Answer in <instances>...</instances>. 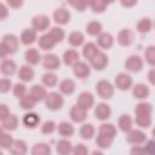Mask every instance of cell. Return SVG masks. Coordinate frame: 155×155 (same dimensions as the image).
<instances>
[{
    "mask_svg": "<svg viewBox=\"0 0 155 155\" xmlns=\"http://www.w3.org/2000/svg\"><path fill=\"white\" fill-rule=\"evenodd\" d=\"M13 142H15V139L12 138V136H11L10 133H6L5 131H2V133H1V138H0L1 148H2V149H8V150H10V148H11L12 144H13Z\"/></svg>",
    "mask_w": 155,
    "mask_h": 155,
    "instance_id": "7bdbcfd3",
    "label": "cell"
},
{
    "mask_svg": "<svg viewBox=\"0 0 155 155\" xmlns=\"http://www.w3.org/2000/svg\"><path fill=\"white\" fill-rule=\"evenodd\" d=\"M73 73L79 79H86L91 73V68H90V65L87 63L79 62L73 67Z\"/></svg>",
    "mask_w": 155,
    "mask_h": 155,
    "instance_id": "4fadbf2b",
    "label": "cell"
},
{
    "mask_svg": "<svg viewBox=\"0 0 155 155\" xmlns=\"http://www.w3.org/2000/svg\"><path fill=\"white\" fill-rule=\"evenodd\" d=\"M80 136L84 139H91L94 136V127L91 124H85L80 128Z\"/></svg>",
    "mask_w": 155,
    "mask_h": 155,
    "instance_id": "f35d334b",
    "label": "cell"
},
{
    "mask_svg": "<svg viewBox=\"0 0 155 155\" xmlns=\"http://www.w3.org/2000/svg\"><path fill=\"white\" fill-rule=\"evenodd\" d=\"M96 92L101 98L109 99L114 96V86L107 80H101L96 84Z\"/></svg>",
    "mask_w": 155,
    "mask_h": 155,
    "instance_id": "3957f363",
    "label": "cell"
},
{
    "mask_svg": "<svg viewBox=\"0 0 155 155\" xmlns=\"http://www.w3.org/2000/svg\"><path fill=\"white\" fill-rule=\"evenodd\" d=\"M36 41V31L34 29H25L21 34V42L23 45H31Z\"/></svg>",
    "mask_w": 155,
    "mask_h": 155,
    "instance_id": "f1b7e54d",
    "label": "cell"
},
{
    "mask_svg": "<svg viewBox=\"0 0 155 155\" xmlns=\"http://www.w3.org/2000/svg\"><path fill=\"white\" fill-rule=\"evenodd\" d=\"M30 155H51V148L46 143H36L33 145Z\"/></svg>",
    "mask_w": 155,
    "mask_h": 155,
    "instance_id": "d6a6232c",
    "label": "cell"
},
{
    "mask_svg": "<svg viewBox=\"0 0 155 155\" xmlns=\"http://www.w3.org/2000/svg\"><path fill=\"white\" fill-rule=\"evenodd\" d=\"M13 94H15L17 98H19V99H21L22 97H24V96L27 94V87H25V85L22 84V82L16 84L15 87H13Z\"/></svg>",
    "mask_w": 155,
    "mask_h": 155,
    "instance_id": "7dc6e473",
    "label": "cell"
},
{
    "mask_svg": "<svg viewBox=\"0 0 155 155\" xmlns=\"http://www.w3.org/2000/svg\"><path fill=\"white\" fill-rule=\"evenodd\" d=\"M151 111H153V107L150 103L147 102H140L134 108L136 116H151Z\"/></svg>",
    "mask_w": 155,
    "mask_h": 155,
    "instance_id": "603a6c76",
    "label": "cell"
},
{
    "mask_svg": "<svg viewBox=\"0 0 155 155\" xmlns=\"http://www.w3.org/2000/svg\"><path fill=\"white\" fill-rule=\"evenodd\" d=\"M22 1H8V5L11 6V7H13V8H17V7H19V6H22Z\"/></svg>",
    "mask_w": 155,
    "mask_h": 155,
    "instance_id": "91938a15",
    "label": "cell"
},
{
    "mask_svg": "<svg viewBox=\"0 0 155 155\" xmlns=\"http://www.w3.org/2000/svg\"><path fill=\"white\" fill-rule=\"evenodd\" d=\"M94 104V97L91 92H81L78 97V105L84 108L85 110H88Z\"/></svg>",
    "mask_w": 155,
    "mask_h": 155,
    "instance_id": "ba28073f",
    "label": "cell"
},
{
    "mask_svg": "<svg viewBox=\"0 0 155 155\" xmlns=\"http://www.w3.org/2000/svg\"><path fill=\"white\" fill-rule=\"evenodd\" d=\"M73 155H88V149L85 144H76L73 149Z\"/></svg>",
    "mask_w": 155,
    "mask_h": 155,
    "instance_id": "f907efd6",
    "label": "cell"
},
{
    "mask_svg": "<svg viewBox=\"0 0 155 155\" xmlns=\"http://www.w3.org/2000/svg\"><path fill=\"white\" fill-rule=\"evenodd\" d=\"M113 140L114 139H111V138H108L105 136L98 134L97 138H96V144L102 149H107V148H110V145L113 144Z\"/></svg>",
    "mask_w": 155,
    "mask_h": 155,
    "instance_id": "ee69618b",
    "label": "cell"
},
{
    "mask_svg": "<svg viewBox=\"0 0 155 155\" xmlns=\"http://www.w3.org/2000/svg\"><path fill=\"white\" fill-rule=\"evenodd\" d=\"M98 134H102V136H105L108 138L114 139L115 136H116V128H115V126L113 124H102L99 126Z\"/></svg>",
    "mask_w": 155,
    "mask_h": 155,
    "instance_id": "1f68e13d",
    "label": "cell"
},
{
    "mask_svg": "<svg viewBox=\"0 0 155 155\" xmlns=\"http://www.w3.org/2000/svg\"><path fill=\"white\" fill-rule=\"evenodd\" d=\"M75 87H76L75 86V82L71 79H64L59 84V90L64 94H73L74 91H75Z\"/></svg>",
    "mask_w": 155,
    "mask_h": 155,
    "instance_id": "836d02e7",
    "label": "cell"
},
{
    "mask_svg": "<svg viewBox=\"0 0 155 155\" xmlns=\"http://www.w3.org/2000/svg\"><path fill=\"white\" fill-rule=\"evenodd\" d=\"M27 151H28V147H27L25 142L22 140V139L15 140L12 147L10 148V153L12 155H25Z\"/></svg>",
    "mask_w": 155,
    "mask_h": 155,
    "instance_id": "d4e9b609",
    "label": "cell"
},
{
    "mask_svg": "<svg viewBox=\"0 0 155 155\" xmlns=\"http://www.w3.org/2000/svg\"><path fill=\"white\" fill-rule=\"evenodd\" d=\"M54 130H56V124H54L52 120L45 121V122L42 124V126H41V132H42L44 134H50V133H52Z\"/></svg>",
    "mask_w": 155,
    "mask_h": 155,
    "instance_id": "c3c4849f",
    "label": "cell"
},
{
    "mask_svg": "<svg viewBox=\"0 0 155 155\" xmlns=\"http://www.w3.org/2000/svg\"><path fill=\"white\" fill-rule=\"evenodd\" d=\"M132 93H133V97L134 98H137V99H144V98H147L149 96L150 90H149V87L145 84H137V85L133 86Z\"/></svg>",
    "mask_w": 155,
    "mask_h": 155,
    "instance_id": "44dd1931",
    "label": "cell"
},
{
    "mask_svg": "<svg viewBox=\"0 0 155 155\" xmlns=\"http://www.w3.org/2000/svg\"><path fill=\"white\" fill-rule=\"evenodd\" d=\"M108 56L103 52H99L92 61H90L92 68H94L96 70H103L108 65Z\"/></svg>",
    "mask_w": 155,
    "mask_h": 155,
    "instance_id": "2e32d148",
    "label": "cell"
},
{
    "mask_svg": "<svg viewBox=\"0 0 155 155\" xmlns=\"http://www.w3.org/2000/svg\"><path fill=\"white\" fill-rule=\"evenodd\" d=\"M84 41H85V36H84V34H82L81 31H73V33H70L69 36H68V42H69V45L73 46V47H79V46H81V45L84 44Z\"/></svg>",
    "mask_w": 155,
    "mask_h": 155,
    "instance_id": "f546056e",
    "label": "cell"
},
{
    "mask_svg": "<svg viewBox=\"0 0 155 155\" xmlns=\"http://www.w3.org/2000/svg\"><path fill=\"white\" fill-rule=\"evenodd\" d=\"M151 133H153V137H154V139H155V127L153 128V131H151Z\"/></svg>",
    "mask_w": 155,
    "mask_h": 155,
    "instance_id": "be15d7a7",
    "label": "cell"
},
{
    "mask_svg": "<svg viewBox=\"0 0 155 155\" xmlns=\"http://www.w3.org/2000/svg\"><path fill=\"white\" fill-rule=\"evenodd\" d=\"M108 2L107 1H103V0H93L91 2H88V6L92 8L93 12H97V13H101L103 12L107 7H108Z\"/></svg>",
    "mask_w": 155,
    "mask_h": 155,
    "instance_id": "ab89813d",
    "label": "cell"
},
{
    "mask_svg": "<svg viewBox=\"0 0 155 155\" xmlns=\"http://www.w3.org/2000/svg\"><path fill=\"white\" fill-rule=\"evenodd\" d=\"M0 11H1V15H0V18L1 19H5V17L7 16V7L4 2L0 4Z\"/></svg>",
    "mask_w": 155,
    "mask_h": 155,
    "instance_id": "680465c9",
    "label": "cell"
},
{
    "mask_svg": "<svg viewBox=\"0 0 155 155\" xmlns=\"http://www.w3.org/2000/svg\"><path fill=\"white\" fill-rule=\"evenodd\" d=\"M42 65L47 70H56L59 68L61 61H59L58 56H56L54 53H46L42 57Z\"/></svg>",
    "mask_w": 155,
    "mask_h": 155,
    "instance_id": "8992f818",
    "label": "cell"
},
{
    "mask_svg": "<svg viewBox=\"0 0 155 155\" xmlns=\"http://www.w3.org/2000/svg\"><path fill=\"white\" fill-rule=\"evenodd\" d=\"M18 48V39L13 34H6L2 36L0 45V57L5 58L7 54H12Z\"/></svg>",
    "mask_w": 155,
    "mask_h": 155,
    "instance_id": "6da1fadb",
    "label": "cell"
},
{
    "mask_svg": "<svg viewBox=\"0 0 155 155\" xmlns=\"http://www.w3.org/2000/svg\"><path fill=\"white\" fill-rule=\"evenodd\" d=\"M132 117L128 115V114H122L120 117H119V128L122 131V132H130L132 130Z\"/></svg>",
    "mask_w": 155,
    "mask_h": 155,
    "instance_id": "4dcf8cb0",
    "label": "cell"
},
{
    "mask_svg": "<svg viewBox=\"0 0 155 155\" xmlns=\"http://www.w3.org/2000/svg\"><path fill=\"white\" fill-rule=\"evenodd\" d=\"M18 78L24 81V82H29L34 79V70L29 65H22L18 70Z\"/></svg>",
    "mask_w": 155,
    "mask_h": 155,
    "instance_id": "4316f807",
    "label": "cell"
},
{
    "mask_svg": "<svg viewBox=\"0 0 155 155\" xmlns=\"http://www.w3.org/2000/svg\"><path fill=\"white\" fill-rule=\"evenodd\" d=\"M36 103H38V102L34 99V97H33L30 93L25 94L24 97H22V98L19 99V104H21V107H22L23 109H33Z\"/></svg>",
    "mask_w": 155,
    "mask_h": 155,
    "instance_id": "74e56055",
    "label": "cell"
},
{
    "mask_svg": "<svg viewBox=\"0 0 155 155\" xmlns=\"http://www.w3.org/2000/svg\"><path fill=\"white\" fill-rule=\"evenodd\" d=\"M56 45V41L53 40V38L50 35V33H46L44 35H41L39 38V47L44 51H48L52 50Z\"/></svg>",
    "mask_w": 155,
    "mask_h": 155,
    "instance_id": "d6986e66",
    "label": "cell"
},
{
    "mask_svg": "<svg viewBox=\"0 0 155 155\" xmlns=\"http://www.w3.org/2000/svg\"><path fill=\"white\" fill-rule=\"evenodd\" d=\"M126 139L128 143L131 144H134V145H138V144H142L145 142L147 139V136L143 131L140 130H131L130 132H127V136H126Z\"/></svg>",
    "mask_w": 155,
    "mask_h": 155,
    "instance_id": "9c48e42d",
    "label": "cell"
},
{
    "mask_svg": "<svg viewBox=\"0 0 155 155\" xmlns=\"http://www.w3.org/2000/svg\"><path fill=\"white\" fill-rule=\"evenodd\" d=\"M136 124L143 128H148L151 125V116H136Z\"/></svg>",
    "mask_w": 155,
    "mask_h": 155,
    "instance_id": "681fc988",
    "label": "cell"
},
{
    "mask_svg": "<svg viewBox=\"0 0 155 155\" xmlns=\"http://www.w3.org/2000/svg\"><path fill=\"white\" fill-rule=\"evenodd\" d=\"M144 149H145V151H147L148 155H155V139L148 140Z\"/></svg>",
    "mask_w": 155,
    "mask_h": 155,
    "instance_id": "db71d44e",
    "label": "cell"
},
{
    "mask_svg": "<svg viewBox=\"0 0 155 155\" xmlns=\"http://www.w3.org/2000/svg\"><path fill=\"white\" fill-rule=\"evenodd\" d=\"M133 39H134L133 31L131 29H127V28L120 30L117 34V42L121 46H130L133 42Z\"/></svg>",
    "mask_w": 155,
    "mask_h": 155,
    "instance_id": "5bb4252c",
    "label": "cell"
},
{
    "mask_svg": "<svg viewBox=\"0 0 155 155\" xmlns=\"http://www.w3.org/2000/svg\"><path fill=\"white\" fill-rule=\"evenodd\" d=\"M69 115H70V119H71L74 122L80 124V122H84V121L86 120V117H87V110H85L84 108H81V107H79V105L76 104V105H74V107L70 109Z\"/></svg>",
    "mask_w": 155,
    "mask_h": 155,
    "instance_id": "8fae6325",
    "label": "cell"
},
{
    "mask_svg": "<svg viewBox=\"0 0 155 155\" xmlns=\"http://www.w3.org/2000/svg\"><path fill=\"white\" fill-rule=\"evenodd\" d=\"M144 57H145V61L148 62V64H150L151 67H155V46L147 47V50L144 52Z\"/></svg>",
    "mask_w": 155,
    "mask_h": 155,
    "instance_id": "bcb514c9",
    "label": "cell"
},
{
    "mask_svg": "<svg viewBox=\"0 0 155 155\" xmlns=\"http://www.w3.org/2000/svg\"><path fill=\"white\" fill-rule=\"evenodd\" d=\"M79 59H80V54L75 50H67L63 53V62L65 65H73L74 67L76 63L80 62Z\"/></svg>",
    "mask_w": 155,
    "mask_h": 155,
    "instance_id": "ffe728a7",
    "label": "cell"
},
{
    "mask_svg": "<svg viewBox=\"0 0 155 155\" xmlns=\"http://www.w3.org/2000/svg\"><path fill=\"white\" fill-rule=\"evenodd\" d=\"M30 94L34 97V99L36 102H40V101H45V98L47 96V92H46L45 87H42L41 85H34L30 88Z\"/></svg>",
    "mask_w": 155,
    "mask_h": 155,
    "instance_id": "e575fe53",
    "label": "cell"
},
{
    "mask_svg": "<svg viewBox=\"0 0 155 155\" xmlns=\"http://www.w3.org/2000/svg\"><path fill=\"white\" fill-rule=\"evenodd\" d=\"M154 27H155V23H154Z\"/></svg>",
    "mask_w": 155,
    "mask_h": 155,
    "instance_id": "e7e4bbea",
    "label": "cell"
},
{
    "mask_svg": "<svg viewBox=\"0 0 155 155\" xmlns=\"http://www.w3.org/2000/svg\"><path fill=\"white\" fill-rule=\"evenodd\" d=\"M22 122L28 128H35L40 124V116L35 113H27V114L23 115Z\"/></svg>",
    "mask_w": 155,
    "mask_h": 155,
    "instance_id": "e0dca14e",
    "label": "cell"
},
{
    "mask_svg": "<svg viewBox=\"0 0 155 155\" xmlns=\"http://www.w3.org/2000/svg\"><path fill=\"white\" fill-rule=\"evenodd\" d=\"M125 68L128 70V71H132V73H138L143 69V59L137 56V54H132L130 56L126 62H125Z\"/></svg>",
    "mask_w": 155,
    "mask_h": 155,
    "instance_id": "277c9868",
    "label": "cell"
},
{
    "mask_svg": "<svg viewBox=\"0 0 155 155\" xmlns=\"http://www.w3.org/2000/svg\"><path fill=\"white\" fill-rule=\"evenodd\" d=\"M42 82L47 87H53L57 85V75L54 73H51V71L45 73L42 75Z\"/></svg>",
    "mask_w": 155,
    "mask_h": 155,
    "instance_id": "b9f144b4",
    "label": "cell"
},
{
    "mask_svg": "<svg viewBox=\"0 0 155 155\" xmlns=\"http://www.w3.org/2000/svg\"><path fill=\"white\" fill-rule=\"evenodd\" d=\"M10 115H11V113H10L7 105H6V104H1V105H0V119L4 120V119H6V117L10 116Z\"/></svg>",
    "mask_w": 155,
    "mask_h": 155,
    "instance_id": "9f6ffc18",
    "label": "cell"
},
{
    "mask_svg": "<svg viewBox=\"0 0 155 155\" xmlns=\"http://www.w3.org/2000/svg\"><path fill=\"white\" fill-rule=\"evenodd\" d=\"M53 19L58 24H67L70 21V12L64 7L57 8L53 12Z\"/></svg>",
    "mask_w": 155,
    "mask_h": 155,
    "instance_id": "9a60e30c",
    "label": "cell"
},
{
    "mask_svg": "<svg viewBox=\"0 0 155 155\" xmlns=\"http://www.w3.org/2000/svg\"><path fill=\"white\" fill-rule=\"evenodd\" d=\"M148 80H149V82L151 85L155 86V68H153L151 70H149V73H148Z\"/></svg>",
    "mask_w": 155,
    "mask_h": 155,
    "instance_id": "6f0895ef",
    "label": "cell"
},
{
    "mask_svg": "<svg viewBox=\"0 0 155 155\" xmlns=\"http://www.w3.org/2000/svg\"><path fill=\"white\" fill-rule=\"evenodd\" d=\"M86 31L92 36H98L102 34V24L97 21H92L86 25Z\"/></svg>",
    "mask_w": 155,
    "mask_h": 155,
    "instance_id": "8d00e7d4",
    "label": "cell"
},
{
    "mask_svg": "<svg viewBox=\"0 0 155 155\" xmlns=\"http://www.w3.org/2000/svg\"><path fill=\"white\" fill-rule=\"evenodd\" d=\"M31 25H33V29L35 31H44L50 25V18L45 15H38L33 18Z\"/></svg>",
    "mask_w": 155,
    "mask_h": 155,
    "instance_id": "52a82bcc",
    "label": "cell"
},
{
    "mask_svg": "<svg viewBox=\"0 0 155 155\" xmlns=\"http://www.w3.org/2000/svg\"><path fill=\"white\" fill-rule=\"evenodd\" d=\"M97 42H98V46H101L102 48H110L114 44V38L111 34L109 33H102L101 35L97 36Z\"/></svg>",
    "mask_w": 155,
    "mask_h": 155,
    "instance_id": "484cf974",
    "label": "cell"
},
{
    "mask_svg": "<svg viewBox=\"0 0 155 155\" xmlns=\"http://www.w3.org/2000/svg\"><path fill=\"white\" fill-rule=\"evenodd\" d=\"M130 154H131V155H148L147 151H145V149L142 148V147H139V145H134V147L131 149V153H130Z\"/></svg>",
    "mask_w": 155,
    "mask_h": 155,
    "instance_id": "11a10c76",
    "label": "cell"
},
{
    "mask_svg": "<svg viewBox=\"0 0 155 155\" xmlns=\"http://www.w3.org/2000/svg\"><path fill=\"white\" fill-rule=\"evenodd\" d=\"M11 87H12V82H11L10 79L4 78V79L0 80V92H1V93H6V92H8Z\"/></svg>",
    "mask_w": 155,
    "mask_h": 155,
    "instance_id": "816d5d0a",
    "label": "cell"
},
{
    "mask_svg": "<svg viewBox=\"0 0 155 155\" xmlns=\"http://www.w3.org/2000/svg\"><path fill=\"white\" fill-rule=\"evenodd\" d=\"M16 68H17V65L12 59H4L1 63V67H0V70L4 75H12V74H15Z\"/></svg>",
    "mask_w": 155,
    "mask_h": 155,
    "instance_id": "d590c367",
    "label": "cell"
},
{
    "mask_svg": "<svg viewBox=\"0 0 155 155\" xmlns=\"http://www.w3.org/2000/svg\"><path fill=\"white\" fill-rule=\"evenodd\" d=\"M151 25H153V23H151L150 18L145 17V18H142V19L137 23V30H138L139 33H142V34H145V33H148V31L151 29Z\"/></svg>",
    "mask_w": 155,
    "mask_h": 155,
    "instance_id": "60d3db41",
    "label": "cell"
},
{
    "mask_svg": "<svg viewBox=\"0 0 155 155\" xmlns=\"http://www.w3.org/2000/svg\"><path fill=\"white\" fill-rule=\"evenodd\" d=\"M136 4H137L136 1H132V2H125V1H122L121 2L122 6H132V5H136Z\"/></svg>",
    "mask_w": 155,
    "mask_h": 155,
    "instance_id": "94428289",
    "label": "cell"
},
{
    "mask_svg": "<svg viewBox=\"0 0 155 155\" xmlns=\"http://www.w3.org/2000/svg\"><path fill=\"white\" fill-rule=\"evenodd\" d=\"M18 126V117L15 114H11L6 119L1 120V127L2 131H13Z\"/></svg>",
    "mask_w": 155,
    "mask_h": 155,
    "instance_id": "cb8c5ba5",
    "label": "cell"
},
{
    "mask_svg": "<svg viewBox=\"0 0 155 155\" xmlns=\"http://www.w3.org/2000/svg\"><path fill=\"white\" fill-rule=\"evenodd\" d=\"M69 5L73 6V7H74L75 10H78V11H84L85 7L88 6V2H86V1H84V0H78V1H70Z\"/></svg>",
    "mask_w": 155,
    "mask_h": 155,
    "instance_id": "f5cc1de1",
    "label": "cell"
},
{
    "mask_svg": "<svg viewBox=\"0 0 155 155\" xmlns=\"http://www.w3.org/2000/svg\"><path fill=\"white\" fill-rule=\"evenodd\" d=\"M115 86L121 91H127L132 87V78L126 73H119L115 76Z\"/></svg>",
    "mask_w": 155,
    "mask_h": 155,
    "instance_id": "5b68a950",
    "label": "cell"
},
{
    "mask_svg": "<svg viewBox=\"0 0 155 155\" xmlns=\"http://www.w3.org/2000/svg\"><path fill=\"white\" fill-rule=\"evenodd\" d=\"M57 130H58V133H59L62 137H64V138L73 136V134H74V131H75V130H74V126H73L70 122H68V121H62V122H59Z\"/></svg>",
    "mask_w": 155,
    "mask_h": 155,
    "instance_id": "83f0119b",
    "label": "cell"
},
{
    "mask_svg": "<svg viewBox=\"0 0 155 155\" xmlns=\"http://www.w3.org/2000/svg\"><path fill=\"white\" fill-rule=\"evenodd\" d=\"M111 115V109L110 107L107 104V103H98L94 108V116L101 120V121H104L107 119H109Z\"/></svg>",
    "mask_w": 155,
    "mask_h": 155,
    "instance_id": "30bf717a",
    "label": "cell"
},
{
    "mask_svg": "<svg viewBox=\"0 0 155 155\" xmlns=\"http://www.w3.org/2000/svg\"><path fill=\"white\" fill-rule=\"evenodd\" d=\"M92 155H104L102 151H99V150H94L93 153H92Z\"/></svg>",
    "mask_w": 155,
    "mask_h": 155,
    "instance_id": "6125c7cd",
    "label": "cell"
},
{
    "mask_svg": "<svg viewBox=\"0 0 155 155\" xmlns=\"http://www.w3.org/2000/svg\"><path fill=\"white\" fill-rule=\"evenodd\" d=\"M73 144L70 140H68L67 138H62L58 140L57 145H56V151L58 155H70L73 154Z\"/></svg>",
    "mask_w": 155,
    "mask_h": 155,
    "instance_id": "7c38bea8",
    "label": "cell"
},
{
    "mask_svg": "<svg viewBox=\"0 0 155 155\" xmlns=\"http://www.w3.org/2000/svg\"><path fill=\"white\" fill-rule=\"evenodd\" d=\"M50 35L53 38V40L56 41V44H58V42L63 41L65 34H64V30H63L62 28H59V27H53V28L50 30Z\"/></svg>",
    "mask_w": 155,
    "mask_h": 155,
    "instance_id": "f6af8a7d",
    "label": "cell"
},
{
    "mask_svg": "<svg viewBox=\"0 0 155 155\" xmlns=\"http://www.w3.org/2000/svg\"><path fill=\"white\" fill-rule=\"evenodd\" d=\"M25 62L30 65H35L41 61V54L36 48H28L24 53Z\"/></svg>",
    "mask_w": 155,
    "mask_h": 155,
    "instance_id": "7402d4cb",
    "label": "cell"
},
{
    "mask_svg": "<svg viewBox=\"0 0 155 155\" xmlns=\"http://www.w3.org/2000/svg\"><path fill=\"white\" fill-rule=\"evenodd\" d=\"M99 48L97 47L96 44L93 42H87L84 45V48H82V56L87 59V61H92L98 53H99Z\"/></svg>",
    "mask_w": 155,
    "mask_h": 155,
    "instance_id": "ac0fdd59",
    "label": "cell"
},
{
    "mask_svg": "<svg viewBox=\"0 0 155 155\" xmlns=\"http://www.w3.org/2000/svg\"><path fill=\"white\" fill-rule=\"evenodd\" d=\"M63 104H64V99H63L61 93L54 92V91L47 93V96L45 98V105H46L47 109L58 110V109H61L63 107Z\"/></svg>",
    "mask_w": 155,
    "mask_h": 155,
    "instance_id": "7a4b0ae2",
    "label": "cell"
}]
</instances>
